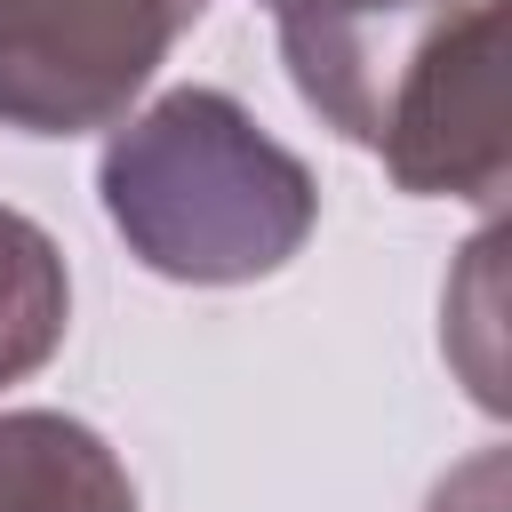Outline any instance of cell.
<instances>
[{"label": "cell", "mask_w": 512, "mask_h": 512, "mask_svg": "<svg viewBox=\"0 0 512 512\" xmlns=\"http://www.w3.org/2000/svg\"><path fill=\"white\" fill-rule=\"evenodd\" d=\"M272 24L296 96L400 192L496 208L512 176L504 0H336Z\"/></svg>", "instance_id": "1"}, {"label": "cell", "mask_w": 512, "mask_h": 512, "mask_svg": "<svg viewBox=\"0 0 512 512\" xmlns=\"http://www.w3.org/2000/svg\"><path fill=\"white\" fill-rule=\"evenodd\" d=\"M96 192L128 256L184 288L264 280L320 224L312 168L224 88H168L112 120Z\"/></svg>", "instance_id": "2"}, {"label": "cell", "mask_w": 512, "mask_h": 512, "mask_svg": "<svg viewBox=\"0 0 512 512\" xmlns=\"http://www.w3.org/2000/svg\"><path fill=\"white\" fill-rule=\"evenodd\" d=\"M208 0H0V128L88 136L128 120Z\"/></svg>", "instance_id": "3"}, {"label": "cell", "mask_w": 512, "mask_h": 512, "mask_svg": "<svg viewBox=\"0 0 512 512\" xmlns=\"http://www.w3.org/2000/svg\"><path fill=\"white\" fill-rule=\"evenodd\" d=\"M0 512H144L112 440L64 408H0Z\"/></svg>", "instance_id": "4"}, {"label": "cell", "mask_w": 512, "mask_h": 512, "mask_svg": "<svg viewBox=\"0 0 512 512\" xmlns=\"http://www.w3.org/2000/svg\"><path fill=\"white\" fill-rule=\"evenodd\" d=\"M72 320V280H64V248L0 200V384H24L32 368H48V352L64 344Z\"/></svg>", "instance_id": "5"}, {"label": "cell", "mask_w": 512, "mask_h": 512, "mask_svg": "<svg viewBox=\"0 0 512 512\" xmlns=\"http://www.w3.org/2000/svg\"><path fill=\"white\" fill-rule=\"evenodd\" d=\"M272 16H304V8H336V0H264Z\"/></svg>", "instance_id": "6"}]
</instances>
